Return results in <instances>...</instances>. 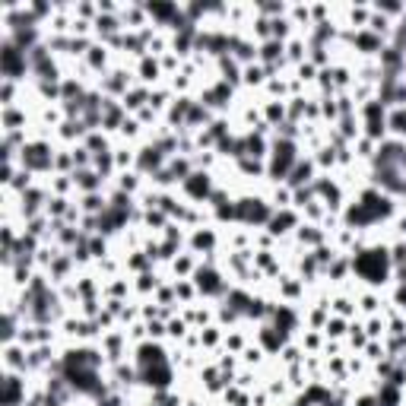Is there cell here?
Instances as JSON below:
<instances>
[{"label": "cell", "instance_id": "6da1fadb", "mask_svg": "<svg viewBox=\"0 0 406 406\" xmlns=\"http://www.w3.org/2000/svg\"><path fill=\"white\" fill-rule=\"evenodd\" d=\"M96 368H99V355L83 349V353H67V358L60 362V371H67L73 387L86 390V394H99V378H96Z\"/></svg>", "mask_w": 406, "mask_h": 406}, {"label": "cell", "instance_id": "7a4b0ae2", "mask_svg": "<svg viewBox=\"0 0 406 406\" xmlns=\"http://www.w3.org/2000/svg\"><path fill=\"white\" fill-rule=\"evenodd\" d=\"M390 213V203L381 197V194H375V191H368L362 197V203L358 206L349 209V222H371V219H378V216H387Z\"/></svg>", "mask_w": 406, "mask_h": 406}, {"label": "cell", "instance_id": "3957f363", "mask_svg": "<svg viewBox=\"0 0 406 406\" xmlns=\"http://www.w3.org/2000/svg\"><path fill=\"white\" fill-rule=\"evenodd\" d=\"M387 254L384 251H365L355 257V270L365 276L368 282H384V273H387Z\"/></svg>", "mask_w": 406, "mask_h": 406}, {"label": "cell", "instance_id": "277c9868", "mask_svg": "<svg viewBox=\"0 0 406 406\" xmlns=\"http://www.w3.org/2000/svg\"><path fill=\"white\" fill-rule=\"evenodd\" d=\"M25 67H29V54L19 51L13 42H3V48H0V70H3V76L19 79L25 73Z\"/></svg>", "mask_w": 406, "mask_h": 406}, {"label": "cell", "instance_id": "5b68a950", "mask_svg": "<svg viewBox=\"0 0 406 406\" xmlns=\"http://www.w3.org/2000/svg\"><path fill=\"white\" fill-rule=\"evenodd\" d=\"M19 159H23V168L25 172H45V168H51L54 155L45 143H25L23 152H19Z\"/></svg>", "mask_w": 406, "mask_h": 406}, {"label": "cell", "instance_id": "8992f818", "mask_svg": "<svg viewBox=\"0 0 406 406\" xmlns=\"http://www.w3.org/2000/svg\"><path fill=\"white\" fill-rule=\"evenodd\" d=\"M292 162H295V150H292V143H289V140L276 143V155H273V175H286Z\"/></svg>", "mask_w": 406, "mask_h": 406}, {"label": "cell", "instance_id": "52a82bcc", "mask_svg": "<svg viewBox=\"0 0 406 406\" xmlns=\"http://www.w3.org/2000/svg\"><path fill=\"white\" fill-rule=\"evenodd\" d=\"M19 403H25L23 381L16 375H6L3 378V406H19Z\"/></svg>", "mask_w": 406, "mask_h": 406}, {"label": "cell", "instance_id": "ba28073f", "mask_svg": "<svg viewBox=\"0 0 406 406\" xmlns=\"http://www.w3.org/2000/svg\"><path fill=\"white\" fill-rule=\"evenodd\" d=\"M235 216H241V219H267V206H260V200H241L235 206Z\"/></svg>", "mask_w": 406, "mask_h": 406}, {"label": "cell", "instance_id": "9c48e42d", "mask_svg": "<svg viewBox=\"0 0 406 406\" xmlns=\"http://www.w3.org/2000/svg\"><path fill=\"white\" fill-rule=\"evenodd\" d=\"M197 286L203 289V292H222V282H219V276H216L213 270H200L197 273Z\"/></svg>", "mask_w": 406, "mask_h": 406}, {"label": "cell", "instance_id": "30bf717a", "mask_svg": "<svg viewBox=\"0 0 406 406\" xmlns=\"http://www.w3.org/2000/svg\"><path fill=\"white\" fill-rule=\"evenodd\" d=\"M187 191H191V197H206V191H209L206 175H191L187 178Z\"/></svg>", "mask_w": 406, "mask_h": 406}, {"label": "cell", "instance_id": "8fae6325", "mask_svg": "<svg viewBox=\"0 0 406 406\" xmlns=\"http://www.w3.org/2000/svg\"><path fill=\"white\" fill-rule=\"evenodd\" d=\"M73 181H76V184L83 187V191H89V194L99 187V175H92V172H83V168H79V172L73 175Z\"/></svg>", "mask_w": 406, "mask_h": 406}, {"label": "cell", "instance_id": "7c38bea8", "mask_svg": "<svg viewBox=\"0 0 406 406\" xmlns=\"http://www.w3.org/2000/svg\"><path fill=\"white\" fill-rule=\"evenodd\" d=\"M38 200H42V194H38V191H32V187H29V191L23 194V213H25V216H35V209H38Z\"/></svg>", "mask_w": 406, "mask_h": 406}, {"label": "cell", "instance_id": "4fadbf2b", "mask_svg": "<svg viewBox=\"0 0 406 406\" xmlns=\"http://www.w3.org/2000/svg\"><path fill=\"white\" fill-rule=\"evenodd\" d=\"M6 365H13V368H29V355H23L16 346L6 349Z\"/></svg>", "mask_w": 406, "mask_h": 406}, {"label": "cell", "instance_id": "5bb4252c", "mask_svg": "<svg viewBox=\"0 0 406 406\" xmlns=\"http://www.w3.org/2000/svg\"><path fill=\"white\" fill-rule=\"evenodd\" d=\"M146 10H150L152 16H159V19H168V16H178V13H175V3H146Z\"/></svg>", "mask_w": 406, "mask_h": 406}, {"label": "cell", "instance_id": "9a60e30c", "mask_svg": "<svg viewBox=\"0 0 406 406\" xmlns=\"http://www.w3.org/2000/svg\"><path fill=\"white\" fill-rule=\"evenodd\" d=\"M378 406H397V384H387L378 394Z\"/></svg>", "mask_w": 406, "mask_h": 406}, {"label": "cell", "instance_id": "2e32d148", "mask_svg": "<svg viewBox=\"0 0 406 406\" xmlns=\"http://www.w3.org/2000/svg\"><path fill=\"white\" fill-rule=\"evenodd\" d=\"M0 333H3V340H13V333H16V314H13V311L3 314V330H0Z\"/></svg>", "mask_w": 406, "mask_h": 406}, {"label": "cell", "instance_id": "e0dca14e", "mask_svg": "<svg viewBox=\"0 0 406 406\" xmlns=\"http://www.w3.org/2000/svg\"><path fill=\"white\" fill-rule=\"evenodd\" d=\"M279 51H282V42H267L260 48V57L263 60H276V57H279Z\"/></svg>", "mask_w": 406, "mask_h": 406}, {"label": "cell", "instance_id": "ac0fdd59", "mask_svg": "<svg viewBox=\"0 0 406 406\" xmlns=\"http://www.w3.org/2000/svg\"><path fill=\"white\" fill-rule=\"evenodd\" d=\"M3 124H6V130L13 133L19 124H23V114H19V111H13V108H6V114H3Z\"/></svg>", "mask_w": 406, "mask_h": 406}, {"label": "cell", "instance_id": "d6986e66", "mask_svg": "<svg viewBox=\"0 0 406 406\" xmlns=\"http://www.w3.org/2000/svg\"><path fill=\"white\" fill-rule=\"evenodd\" d=\"M99 32H102V35H111V32L114 29H118V19H114V16H99Z\"/></svg>", "mask_w": 406, "mask_h": 406}, {"label": "cell", "instance_id": "ffe728a7", "mask_svg": "<svg viewBox=\"0 0 406 406\" xmlns=\"http://www.w3.org/2000/svg\"><path fill=\"white\" fill-rule=\"evenodd\" d=\"M140 165H143V168H155V165H159V150H143Z\"/></svg>", "mask_w": 406, "mask_h": 406}, {"label": "cell", "instance_id": "44dd1931", "mask_svg": "<svg viewBox=\"0 0 406 406\" xmlns=\"http://www.w3.org/2000/svg\"><path fill=\"white\" fill-rule=\"evenodd\" d=\"M42 362H48V349H45V346L32 349V353H29V368H35V365H42Z\"/></svg>", "mask_w": 406, "mask_h": 406}, {"label": "cell", "instance_id": "7402d4cb", "mask_svg": "<svg viewBox=\"0 0 406 406\" xmlns=\"http://www.w3.org/2000/svg\"><path fill=\"white\" fill-rule=\"evenodd\" d=\"M10 184L13 187H16V191H29V172H25V168H23V172H19V175H13V181H10Z\"/></svg>", "mask_w": 406, "mask_h": 406}, {"label": "cell", "instance_id": "603a6c76", "mask_svg": "<svg viewBox=\"0 0 406 406\" xmlns=\"http://www.w3.org/2000/svg\"><path fill=\"white\" fill-rule=\"evenodd\" d=\"M390 127H394L397 133H406V111H394V114H390Z\"/></svg>", "mask_w": 406, "mask_h": 406}, {"label": "cell", "instance_id": "cb8c5ba5", "mask_svg": "<svg viewBox=\"0 0 406 406\" xmlns=\"http://www.w3.org/2000/svg\"><path fill=\"white\" fill-rule=\"evenodd\" d=\"M286 226H292V213H279L273 219V232H286Z\"/></svg>", "mask_w": 406, "mask_h": 406}, {"label": "cell", "instance_id": "d4e9b609", "mask_svg": "<svg viewBox=\"0 0 406 406\" xmlns=\"http://www.w3.org/2000/svg\"><path fill=\"white\" fill-rule=\"evenodd\" d=\"M355 42L362 45V48H368V51H371V48H378V45H381V42H378L375 35H368V32H362V35H355Z\"/></svg>", "mask_w": 406, "mask_h": 406}, {"label": "cell", "instance_id": "484cf974", "mask_svg": "<svg viewBox=\"0 0 406 406\" xmlns=\"http://www.w3.org/2000/svg\"><path fill=\"white\" fill-rule=\"evenodd\" d=\"M308 175H311V165L304 162V165L295 168V175H292V184H302V181H308Z\"/></svg>", "mask_w": 406, "mask_h": 406}, {"label": "cell", "instance_id": "4316f807", "mask_svg": "<svg viewBox=\"0 0 406 406\" xmlns=\"http://www.w3.org/2000/svg\"><path fill=\"white\" fill-rule=\"evenodd\" d=\"M89 64L102 67V64H105V51H102V48H89Z\"/></svg>", "mask_w": 406, "mask_h": 406}, {"label": "cell", "instance_id": "83f0119b", "mask_svg": "<svg viewBox=\"0 0 406 406\" xmlns=\"http://www.w3.org/2000/svg\"><path fill=\"white\" fill-rule=\"evenodd\" d=\"M0 99H3V105H10V99H13V79H3V89H0Z\"/></svg>", "mask_w": 406, "mask_h": 406}, {"label": "cell", "instance_id": "f1b7e54d", "mask_svg": "<svg viewBox=\"0 0 406 406\" xmlns=\"http://www.w3.org/2000/svg\"><path fill=\"white\" fill-rule=\"evenodd\" d=\"M96 165H99V172H108V168H111V155H108V152H99L96 155Z\"/></svg>", "mask_w": 406, "mask_h": 406}, {"label": "cell", "instance_id": "f546056e", "mask_svg": "<svg viewBox=\"0 0 406 406\" xmlns=\"http://www.w3.org/2000/svg\"><path fill=\"white\" fill-rule=\"evenodd\" d=\"M42 92L45 96H57V79H42Z\"/></svg>", "mask_w": 406, "mask_h": 406}, {"label": "cell", "instance_id": "4dcf8cb0", "mask_svg": "<svg viewBox=\"0 0 406 406\" xmlns=\"http://www.w3.org/2000/svg\"><path fill=\"white\" fill-rule=\"evenodd\" d=\"M194 245H197V248H209V245H213V235H209V232H200L197 238H194Z\"/></svg>", "mask_w": 406, "mask_h": 406}, {"label": "cell", "instance_id": "1f68e13d", "mask_svg": "<svg viewBox=\"0 0 406 406\" xmlns=\"http://www.w3.org/2000/svg\"><path fill=\"white\" fill-rule=\"evenodd\" d=\"M42 232H45V222H42V219H32V222H29V235H35V238H38Z\"/></svg>", "mask_w": 406, "mask_h": 406}, {"label": "cell", "instance_id": "d6a6232c", "mask_svg": "<svg viewBox=\"0 0 406 406\" xmlns=\"http://www.w3.org/2000/svg\"><path fill=\"white\" fill-rule=\"evenodd\" d=\"M140 102H143V92H130V96H124V105H130V108H137Z\"/></svg>", "mask_w": 406, "mask_h": 406}, {"label": "cell", "instance_id": "836d02e7", "mask_svg": "<svg viewBox=\"0 0 406 406\" xmlns=\"http://www.w3.org/2000/svg\"><path fill=\"white\" fill-rule=\"evenodd\" d=\"M86 209H92V213H96V209H105V206H102V200L96 197V194H89V197H86Z\"/></svg>", "mask_w": 406, "mask_h": 406}, {"label": "cell", "instance_id": "e575fe53", "mask_svg": "<svg viewBox=\"0 0 406 406\" xmlns=\"http://www.w3.org/2000/svg\"><path fill=\"white\" fill-rule=\"evenodd\" d=\"M48 209H51V213H64V209H67V203H64V197H54Z\"/></svg>", "mask_w": 406, "mask_h": 406}, {"label": "cell", "instance_id": "d590c367", "mask_svg": "<svg viewBox=\"0 0 406 406\" xmlns=\"http://www.w3.org/2000/svg\"><path fill=\"white\" fill-rule=\"evenodd\" d=\"M406 260V245H397L394 248V263H403Z\"/></svg>", "mask_w": 406, "mask_h": 406}, {"label": "cell", "instance_id": "8d00e7d4", "mask_svg": "<svg viewBox=\"0 0 406 406\" xmlns=\"http://www.w3.org/2000/svg\"><path fill=\"white\" fill-rule=\"evenodd\" d=\"M371 29H375V32H384V29H387V19H384V16L378 19L375 16V19H371Z\"/></svg>", "mask_w": 406, "mask_h": 406}, {"label": "cell", "instance_id": "74e56055", "mask_svg": "<svg viewBox=\"0 0 406 406\" xmlns=\"http://www.w3.org/2000/svg\"><path fill=\"white\" fill-rule=\"evenodd\" d=\"M143 73H146V79L155 76V64H152V60H143Z\"/></svg>", "mask_w": 406, "mask_h": 406}, {"label": "cell", "instance_id": "f35d334b", "mask_svg": "<svg viewBox=\"0 0 406 406\" xmlns=\"http://www.w3.org/2000/svg\"><path fill=\"white\" fill-rule=\"evenodd\" d=\"M73 162H76V165H86V150H76V152H73Z\"/></svg>", "mask_w": 406, "mask_h": 406}, {"label": "cell", "instance_id": "ab89813d", "mask_svg": "<svg viewBox=\"0 0 406 406\" xmlns=\"http://www.w3.org/2000/svg\"><path fill=\"white\" fill-rule=\"evenodd\" d=\"M263 76V73L260 70H254V67H251V70H248V83H257V79H260Z\"/></svg>", "mask_w": 406, "mask_h": 406}, {"label": "cell", "instance_id": "60d3db41", "mask_svg": "<svg viewBox=\"0 0 406 406\" xmlns=\"http://www.w3.org/2000/svg\"><path fill=\"white\" fill-rule=\"evenodd\" d=\"M270 118H273V121H276V118H282V108H279V105H273V108H270Z\"/></svg>", "mask_w": 406, "mask_h": 406}, {"label": "cell", "instance_id": "b9f144b4", "mask_svg": "<svg viewBox=\"0 0 406 406\" xmlns=\"http://www.w3.org/2000/svg\"><path fill=\"white\" fill-rule=\"evenodd\" d=\"M327 330H330V333H340V330H343V321H333V324H330Z\"/></svg>", "mask_w": 406, "mask_h": 406}, {"label": "cell", "instance_id": "7bdbcfd3", "mask_svg": "<svg viewBox=\"0 0 406 406\" xmlns=\"http://www.w3.org/2000/svg\"><path fill=\"white\" fill-rule=\"evenodd\" d=\"M92 251H96V254H102V251H105V245H102L99 238H92Z\"/></svg>", "mask_w": 406, "mask_h": 406}, {"label": "cell", "instance_id": "ee69618b", "mask_svg": "<svg viewBox=\"0 0 406 406\" xmlns=\"http://www.w3.org/2000/svg\"><path fill=\"white\" fill-rule=\"evenodd\" d=\"M378 400H371V397H362V400H358V406H375Z\"/></svg>", "mask_w": 406, "mask_h": 406}]
</instances>
